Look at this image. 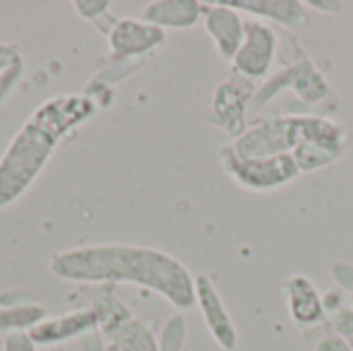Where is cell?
Instances as JSON below:
<instances>
[{
  "instance_id": "obj_1",
  "label": "cell",
  "mask_w": 353,
  "mask_h": 351,
  "mask_svg": "<svg viewBox=\"0 0 353 351\" xmlns=\"http://www.w3.org/2000/svg\"><path fill=\"white\" fill-rule=\"evenodd\" d=\"M50 269L56 277L89 283H134L161 298L174 308L188 310L196 306L194 277L172 254L132 244L85 246L52 257Z\"/></svg>"
},
{
  "instance_id": "obj_2",
  "label": "cell",
  "mask_w": 353,
  "mask_h": 351,
  "mask_svg": "<svg viewBox=\"0 0 353 351\" xmlns=\"http://www.w3.org/2000/svg\"><path fill=\"white\" fill-rule=\"evenodd\" d=\"M93 114L85 95H58L41 103L0 159V207L17 201L52 157L60 139Z\"/></svg>"
},
{
  "instance_id": "obj_3",
  "label": "cell",
  "mask_w": 353,
  "mask_h": 351,
  "mask_svg": "<svg viewBox=\"0 0 353 351\" xmlns=\"http://www.w3.org/2000/svg\"><path fill=\"white\" fill-rule=\"evenodd\" d=\"M285 89H290L296 95L302 108L304 106L308 108L306 114H314L312 110L319 106L335 108L337 103L335 91L327 81V77L323 74V70L319 68V64L308 56H300L298 60L288 62V66H283L279 72H275L256 89L250 101V110H263Z\"/></svg>"
},
{
  "instance_id": "obj_4",
  "label": "cell",
  "mask_w": 353,
  "mask_h": 351,
  "mask_svg": "<svg viewBox=\"0 0 353 351\" xmlns=\"http://www.w3.org/2000/svg\"><path fill=\"white\" fill-rule=\"evenodd\" d=\"M298 143L292 157L300 174L325 170L341 159L347 149V130L343 124L323 114H298Z\"/></svg>"
},
{
  "instance_id": "obj_5",
  "label": "cell",
  "mask_w": 353,
  "mask_h": 351,
  "mask_svg": "<svg viewBox=\"0 0 353 351\" xmlns=\"http://www.w3.org/2000/svg\"><path fill=\"white\" fill-rule=\"evenodd\" d=\"M219 163L223 172L234 180L238 186L250 192H275L288 184H292L300 170L292 155H277V157H261V159H242L236 155L232 145L219 149Z\"/></svg>"
},
{
  "instance_id": "obj_6",
  "label": "cell",
  "mask_w": 353,
  "mask_h": 351,
  "mask_svg": "<svg viewBox=\"0 0 353 351\" xmlns=\"http://www.w3.org/2000/svg\"><path fill=\"white\" fill-rule=\"evenodd\" d=\"M298 114H281L261 120L232 143V149L242 159H261V157H277L292 155L298 143Z\"/></svg>"
},
{
  "instance_id": "obj_7",
  "label": "cell",
  "mask_w": 353,
  "mask_h": 351,
  "mask_svg": "<svg viewBox=\"0 0 353 351\" xmlns=\"http://www.w3.org/2000/svg\"><path fill=\"white\" fill-rule=\"evenodd\" d=\"M256 89V83L236 74L219 83L213 91L207 120L236 141L248 130V110Z\"/></svg>"
},
{
  "instance_id": "obj_8",
  "label": "cell",
  "mask_w": 353,
  "mask_h": 351,
  "mask_svg": "<svg viewBox=\"0 0 353 351\" xmlns=\"http://www.w3.org/2000/svg\"><path fill=\"white\" fill-rule=\"evenodd\" d=\"M279 52L277 31L263 21H246L244 39L232 58V72L252 83L265 81Z\"/></svg>"
},
{
  "instance_id": "obj_9",
  "label": "cell",
  "mask_w": 353,
  "mask_h": 351,
  "mask_svg": "<svg viewBox=\"0 0 353 351\" xmlns=\"http://www.w3.org/2000/svg\"><path fill=\"white\" fill-rule=\"evenodd\" d=\"M194 298L201 310V317L213 337V341L223 351H236L240 343V335L236 323L217 290L213 279L205 273L194 275Z\"/></svg>"
},
{
  "instance_id": "obj_10",
  "label": "cell",
  "mask_w": 353,
  "mask_h": 351,
  "mask_svg": "<svg viewBox=\"0 0 353 351\" xmlns=\"http://www.w3.org/2000/svg\"><path fill=\"white\" fill-rule=\"evenodd\" d=\"M285 296V306L290 312V319L296 327L308 331L325 325L327 312L323 306V294L314 285V281L308 275L296 273L288 277L281 285Z\"/></svg>"
},
{
  "instance_id": "obj_11",
  "label": "cell",
  "mask_w": 353,
  "mask_h": 351,
  "mask_svg": "<svg viewBox=\"0 0 353 351\" xmlns=\"http://www.w3.org/2000/svg\"><path fill=\"white\" fill-rule=\"evenodd\" d=\"M201 21L205 25V31L213 39L217 54L223 60L232 62L244 39L246 21L242 19V14L236 8L228 6L223 0H217L213 4H203Z\"/></svg>"
},
{
  "instance_id": "obj_12",
  "label": "cell",
  "mask_w": 353,
  "mask_h": 351,
  "mask_svg": "<svg viewBox=\"0 0 353 351\" xmlns=\"http://www.w3.org/2000/svg\"><path fill=\"white\" fill-rule=\"evenodd\" d=\"M165 41V31L147 25L145 21L122 19L110 31V46L118 58H139Z\"/></svg>"
},
{
  "instance_id": "obj_13",
  "label": "cell",
  "mask_w": 353,
  "mask_h": 351,
  "mask_svg": "<svg viewBox=\"0 0 353 351\" xmlns=\"http://www.w3.org/2000/svg\"><path fill=\"white\" fill-rule=\"evenodd\" d=\"M238 12L277 23L285 29H306L310 23L308 8L300 0H223Z\"/></svg>"
},
{
  "instance_id": "obj_14",
  "label": "cell",
  "mask_w": 353,
  "mask_h": 351,
  "mask_svg": "<svg viewBox=\"0 0 353 351\" xmlns=\"http://www.w3.org/2000/svg\"><path fill=\"white\" fill-rule=\"evenodd\" d=\"M97 327L99 325H97V317L93 308H85V310L70 312L66 317L43 319L33 329H29V335L37 345H54V343L70 341L74 337L93 333Z\"/></svg>"
},
{
  "instance_id": "obj_15",
  "label": "cell",
  "mask_w": 353,
  "mask_h": 351,
  "mask_svg": "<svg viewBox=\"0 0 353 351\" xmlns=\"http://www.w3.org/2000/svg\"><path fill=\"white\" fill-rule=\"evenodd\" d=\"M203 19V2L196 0H155L143 10L141 21L161 31L190 29Z\"/></svg>"
},
{
  "instance_id": "obj_16",
  "label": "cell",
  "mask_w": 353,
  "mask_h": 351,
  "mask_svg": "<svg viewBox=\"0 0 353 351\" xmlns=\"http://www.w3.org/2000/svg\"><path fill=\"white\" fill-rule=\"evenodd\" d=\"M110 337V343L118 351H159V339L155 337L153 329L145 321L134 317Z\"/></svg>"
},
{
  "instance_id": "obj_17",
  "label": "cell",
  "mask_w": 353,
  "mask_h": 351,
  "mask_svg": "<svg viewBox=\"0 0 353 351\" xmlns=\"http://www.w3.org/2000/svg\"><path fill=\"white\" fill-rule=\"evenodd\" d=\"M93 312L97 317V325L105 335L116 333L126 321L132 319L130 310L105 288L93 302Z\"/></svg>"
},
{
  "instance_id": "obj_18",
  "label": "cell",
  "mask_w": 353,
  "mask_h": 351,
  "mask_svg": "<svg viewBox=\"0 0 353 351\" xmlns=\"http://www.w3.org/2000/svg\"><path fill=\"white\" fill-rule=\"evenodd\" d=\"M46 308L37 304H27V306H10V308H0V331L14 333V331H29L37 323L46 319Z\"/></svg>"
},
{
  "instance_id": "obj_19",
  "label": "cell",
  "mask_w": 353,
  "mask_h": 351,
  "mask_svg": "<svg viewBox=\"0 0 353 351\" xmlns=\"http://www.w3.org/2000/svg\"><path fill=\"white\" fill-rule=\"evenodd\" d=\"M186 335H188V329H186L184 317L174 314L172 319L165 321L161 335L157 337L159 339V351H184Z\"/></svg>"
},
{
  "instance_id": "obj_20",
  "label": "cell",
  "mask_w": 353,
  "mask_h": 351,
  "mask_svg": "<svg viewBox=\"0 0 353 351\" xmlns=\"http://www.w3.org/2000/svg\"><path fill=\"white\" fill-rule=\"evenodd\" d=\"M2 351H37V343L31 339L29 331H14L4 337Z\"/></svg>"
},
{
  "instance_id": "obj_21",
  "label": "cell",
  "mask_w": 353,
  "mask_h": 351,
  "mask_svg": "<svg viewBox=\"0 0 353 351\" xmlns=\"http://www.w3.org/2000/svg\"><path fill=\"white\" fill-rule=\"evenodd\" d=\"M331 273H333V279L337 281V285L343 290V292H350L353 296V265L352 263H345V261H339L331 267Z\"/></svg>"
},
{
  "instance_id": "obj_22",
  "label": "cell",
  "mask_w": 353,
  "mask_h": 351,
  "mask_svg": "<svg viewBox=\"0 0 353 351\" xmlns=\"http://www.w3.org/2000/svg\"><path fill=\"white\" fill-rule=\"evenodd\" d=\"M312 351H353V345L350 341H345L343 337L335 335V333H329L325 337H321L314 345Z\"/></svg>"
},
{
  "instance_id": "obj_23",
  "label": "cell",
  "mask_w": 353,
  "mask_h": 351,
  "mask_svg": "<svg viewBox=\"0 0 353 351\" xmlns=\"http://www.w3.org/2000/svg\"><path fill=\"white\" fill-rule=\"evenodd\" d=\"M306 8H314L323 14H339L345 6L341 0H306Z\"/></svg>"
},
{
  "instance_id": "obj_24",
  "label": "cell",
  "mask_w": 353,
  "mask_h": 351,
  "mask_svg": "<svg viewBox=\"0 0 353 351\" xmlns=\"http://www.w3.org/2000/svg\"><path fill=\"white\" fill-rule=\"evenodd\" d=\"M323 306H325L327 319L333 312H337L339 308H343L345 306V302H343V290H327L323 294Z\"/></svg>"
},
{
  "instance_id": "obj_25",
  "label": "cell",
  "mask_w": 353,
  "mask_h": 351,
  "mask_svg": "<svg viewBox=\"0 0 353 351\" xmlns=\"http://www.w3.org/2000/svg\"><path fill=\"white\" fill-rule=\"evenodd\" d=\"M14 62L19 64V52H17V48L6 46V43H0V70H4L8 64L12 66Z\"/></svg>"
},
{
  "instance_id": "obj_26",
  "label": "cell",
  "mask_w": 353,
  "mask_h": 351,
  "mask_svg": "<svg viewBox=\"0 0 353 351\" xmlns=\"http://www.w3.org/2000/svg\"><path fill=\"white\" fill-rule=\"evenodd\" d=\"M77 4H81L83 8H91L87 12V17H95L99 12H105V8L110 6V2H77Z\"/></svg>"
},
{
  "instance_id": "obj_27",
  "label": "cell",
  "mask_w": 353,
  "mask_h": 351,
  "mask_svg": "<svg viewBox=\"0 0 353 351\" xmlns=\"http://www.w3.org/2000/svg\"><path fill=\"white\" fill-rule=\"evenodd\" d=\"M105 351H118V350H116V348H114L112 343H108V345H105Z\"/></svg>"
},
{
  "instance_id": "obj_28",
  "label": "cell",
  "mask_w": 353,
  "mask_h": 351,
  "mask_svg": "<svg viewBox=\"0 0 353 351\" xmlns=\"http://www.w3.org/2000/svg\"><path fill=\"white\" fill-rule=\"evenodd\" d=\"M350 302H352V308H353V296H350Z\"/></svg>"
}]
</instances>
